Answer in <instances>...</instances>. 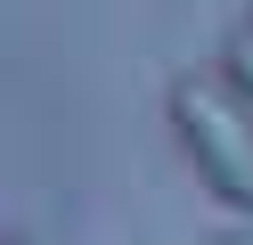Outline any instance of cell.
Listing matches in <instances>:
<instances>
[{"label": "cell", "instance_id": "6da1fadb", "mask_svg": "<svg viewBox=\"0 0 253 245\" xmlns=\"http://www.w3.org/2000/svg\"><path fill=\"white\" fill-rule=\"evenodd\" d=\"M171 131H180L196 180L229 212L253 221V114L229 74H171Z\"/></svg>", "mask_w": 253, "mask_h": 245}, {"label": "cell", "instance_id": "7a4b0ae2", "mask_svg": "<svg viewBox=\"0 0 253 245\" xmlns=\"http://www.w3.org/2000/svg\"><path fill=\"white\" fill-rule=\"evenodd\" d=\"M220 74H229V82H237V90H245V98H253V25H237V33H229V41H220Z\"/></svg>", "mask_w": 253, "mask_h": 245}, {"label": "cell", "instance_id": "3957f363", "mask_svg": "<svg viewBox=\"0 0 253 245\" xmlns=\"http://www.w3.org/2000/svg\"><path fill=\"white\" fill-rule=\"evenodd\" d=\"M212 245H253V229H237V237H212Z\"/></svg>", "mask_w": 253, "mask_h": 245}, {"label": "cell", "instance_id": "277c9868", "mask_svg": "<svg viewBox=\"0 0 253 245\" xmlns=\"http://www.w3.org/2000/svg\"><path fill=\"white\" fill-rule=\"evenodd\" d=\"M8 245H33V237H8Z\"/></svg>", "mask_w": 253, "mask_h": 245}]
</instances>
